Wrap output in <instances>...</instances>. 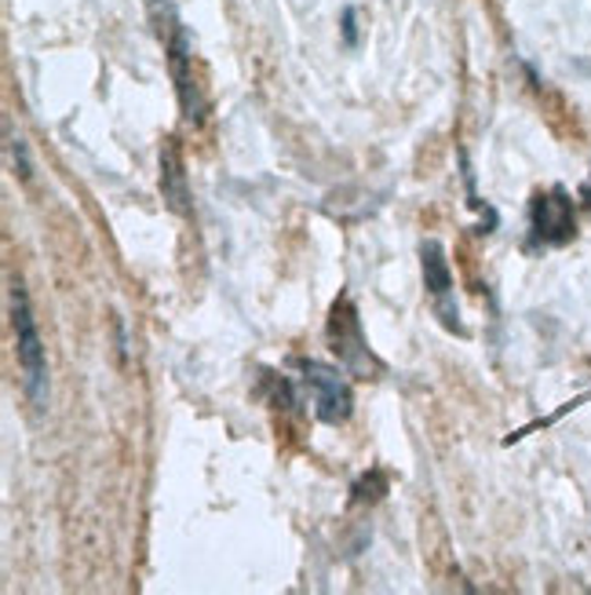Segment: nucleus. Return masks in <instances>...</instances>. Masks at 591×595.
I'll return each instance as SVG.
<instances>
[{"mask_svg":"<svg viewBox=\"0 0 591 595\" xmlns=\"http://www.w3.org/2000/svg\"><path fill=\"white\" fill-rule=\"evenodd\" d=\"M325 340H328V351L336 354L339 370L347 376H355V381H377L383 373V362L372 354L366 329H361V315L347 293H339L333 307H328Z\"/></svg>","mask_w":591,"mask_h":595,"instance_id":"2","label":"nucleus"},{"mask_svg":"<svg viewBox=\"0 0 591 595\" xmlns=\"http://www.w3.org/2000/svg\"><path fill=\"white\" fill-rule=\"evenodd\" d=\"M420 267H424V285H427L431 304H435L438 322L446 326L449 333L464 337L457 293H453V271H449V260H446V249H442V242L427 238V242L420 245Z\"/></svg>","mask_w":591,"mask_h":595,"instance_id":"6","label":"nucleus"},{"mask_svg":"<svg viewBox=\"0 0 591 595\" xmlns=\"http://www.w3.org/2000/svg\"><path fill=\"white\" fill-rule=\"evenodd\" d=\"M350 494H355V497H350V500H355V505H366V500L372 505V500H380L383 494H388V475H383V472L361 475L358 483H355V489H350Z\"/></svg>","mask_w":591,"mask_h":595,"instance_id":"8","label":"nucleus"},{"mask_svg":"<svg viewBox=\"0 0 591 595\" xmlns=\"http://www.w3.org/2000/svg\"><path fill=\"white\" fill-rule=\"evenodd\" d=\"M581 201H584V209H591V179L581 187Z\"/></svg>","mask_w":591,"mask_h":595,"instance_id":"11","label":"nucleus"},{"mask_svg":"<svg viewBox=\"0 0 591 595\" xmlns=\"http://www.w3.org/2000/svg\"><path fill=\"white\" fill-rule=\"evenodd\" d=\"M11 329H15V359L22 370V387H26L30 403L44 409L48 406V354H44V340L33 318L26 285L11 278Z\"/></svg>","mask_w":591,"mask_h":595,"instance_id":"3","label":"nucleus"},{"mask_svg":"<svg viewBox=\"0 0 591 595\" xmlns=\"http://www.w3.org/2000/svg\"><path fill=\"white\" fill-rule=\"evenodd\" d=\"M161 198L176 216L194 212V201H190V183H187V162H183V151H179L176 140H168L161 146Z\"/></svg>","mask_w":591,"mask_h":595,"instance_id":"7","label":"nucleus"},{"mask_svg":"<svg viewBox=\"0 0 591 595\" xmlns=\"http://www.w3.org/2000/svg\"><path fill=\"white\" fill-rule=\"evenodd\" d=\"M146 8H150V22H154L157 37H161V44H165L168 70H172L183 118L190 124H201L204 121V96H201V85L194 81V48H190L187 22L179 19L172 0H146Z\"/></svg>","mask_w":591,"mask_h":595,"instance_id":"1","label":"nucleus"},{"mask_svg":"<svg viewBox=\"0 0 591 595\" xmlns=\"http://www.w3.org/2000/svg\"><path fill=\"white\" fill-rule=\"evenodd\" d=\"M339 30H344V44H347V48H358V8H344Z\"/></svg>","mask_w":591,"mask_h":595,"instance_id":"10","label":"nucleus"},{"mask_svg":"<svg viewBox=\"0 0 591 595\" xmlns=\"http://www.w3.org/2000/svg\"><path fill=\"white\" fill-rule=\"evenodd\" d=\"M296 370H300V384L306 398H311L314 417L328 428L347 425L350 414H355V395H350L347 376L336 365H325L317 359H296Z\"/></svg>","mask_w":591,"mask_h":595,"instance_id":"4","label":"nucleus"},{"mask_svg":"<svg viewBox=\"0 0 591 595\" xmlns=\"http://www.w3.org/2000/svg\"><path fill=\"white\" fill-rule=\"evenodd\" d=\"M577 238V205L562 187L540 190L529 205V253H544V249H562Z\"/></svg>","mask_w":591,"mask_h":595,"instance_id":"5","label":"nucleus"},{"mask_svg":"<svg viewBox=\"0 0 591 595\" xmlns=\"http://www.w3.org/2000/svg\"><path fill=\"white\" fill-rule=\"evenodd\" d=\"M8 154H11V165H15V176L30 179L33 176V162H30V151H26V140L15 135L11 129H8Z\"/></svg>","mask_w":591,"mask_h":595,"instance_id":"9","label":"nucleus"}]
</instances>
